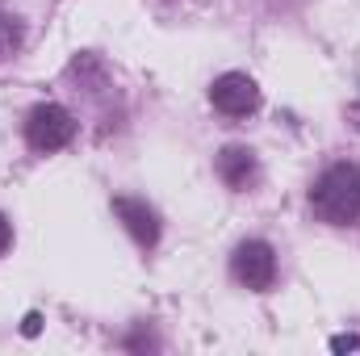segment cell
Returning <instances> with one entry per match:
<instances>
[{
	"label": "cell",
	"instance_id": "6da1fadb",
	"mask_svg": "<svg viewBox=\"0 0 360 356\" xmlns=\"http://www.w3.org/2000/svg\"><path fill=\"white\" fill-rule=\"evenodd\" d=\"M314 214L331 227L360 222V168L356 164H331L310 189Z\"/></svg>",
	"mask_w": 360,
	"mask_h": 356
},
{
	"label": "cell",
	"instance_id": "7a4b0ae2",
	"mask_svg": "<svg viewBox=\"0 0 360 356\" xmlns=\"http://www.w3.org/2000/svg\"><path fill=\"white\" fill-rule=\"evenodd\" d=\"M76 139V117L63 109V105H38L25 122V143L42 155L51 151H63L68 143Z\"/></svg>",
	"mask_w": 360,
	"mask_h": 356
},
{
	"label": "cell",
	"instance_id": "3957f363",
	"mask_svg": "<svg viewBox=\"0 0 360 356\" xmlns=\"http://www.w3.org/2000/svg\"><path fill=\"white\" fill-rule=\"evenodd\" d=\"M231 272H235V281L248 285V289H269L272 281H276V256H272V248L264 239H248V243L235 248Z\"/></svg>",
	"mask_w": 360,
	"mask_h": 356
},
{
	"label": "cell",
	"instance_id": "277c9868",
	"mask_svg": "<svg viewBox=\"0 0 360 356\" xmlns=\"http://www.w3.org/2000/svg\"><path fill=\"white\" fill-rule=\"evenodd\" d=\"M210 101H214V109L226 113V117H248V113H256V105H260V89H256L252 76H243V72H226V76L214 80Z\"/></svg>",
	"mask_w": 360,
	"mask_h": 356
},
{
	"label": "cell",
	"instance_id": "5b68a950",
	"mask_svg": "<svg viewBox=\"0 0 360 356\" xmlns=\"http://www.w3.org/2000/svg\"><path fill=\"white\" fill-rule=\"evenodd\" d=\"M113 210H117V218L126 222V231H130L143 248H155V239H160V218H155V210H151L147 201L117 197V201H113Z\"/></svg>",
	"mask_w": 360,
	"mask_h": 356
},
{
	"label": "cell",
	"instance_id": "8992f818",
	"mask_svg": "<svg viewBox=\"0 0 360 356\" xmlns=\"http://www.w3.org/2000/svg\"><path fill=\"white\" fill-rule=\"evenodd\" d=\"M218 177L226 180L231 189H248V184H256V177H260V164H256V155L248 147H226L218 155Z\"/></svg>",
	"mask_w": 360,
	"mask_h": 356
},
{
	"label": "cell",
	"instance_id": "52a82bcc",
	"mask_svg": "<svg viewBox=\"0 0 360 356\" xmlns=\"http://www.w3.org/2000/svg\"><path fill=\"white\" fill-rule=\"evenodd\" d=\"M21 21L13 17V13H0V59H13L17 51H21Z\"/></svg>",
	"mask_w": 360,
	"mask_h": 356
},
{
	"label": "cell",
	"instance_id": "ba28073f",
	"mask_svg": "<svg viewBox=\"0 0 360 356\" xmlns=\"http://www.w3.org/2000/svg\"><path fill=\"white\" fill-rule=\"evenodd\" d=\"M8 243H13V227H8V218L0 214V256L8 252Z\"/></svg>",
	"mask_w": 360,
	"mask_h": 356
},
{
	"label": "cell",
	"instance_id": "9c48e42d",
	"mask_svg": "<svg viewBox=\"0 0 360 356\" xmlns=\"http://www.w3.org/2000/svg\"><path fill=\"white\" fill-rule=\"evenodd\" d=\"M331 348L335 352H348V348H356V336H340V340H331Z\"/></svg>",
	"mask_w": 360,
	"mask_h": 356
}]
</instances>
